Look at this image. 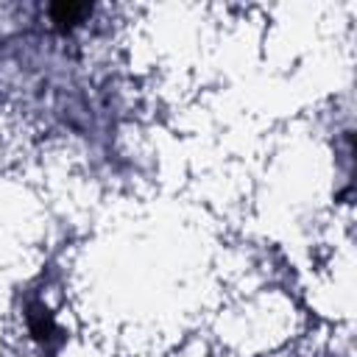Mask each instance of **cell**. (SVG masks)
<instances>
[{"instance_id":"1","label":"cell","mask_w":357,"mask_h":357,"mask_svg":"<svg viewBox=\"0 0 357 357\" xmlns=\"http://www.w3.org/2000/svg\"><path fill=\"white\" fill-rule=\"evenodd\" d=\"M84 11H86V6H78V3H59V6H53V20L61 22V25H73Z\"/></svg>"}]
</instances>
